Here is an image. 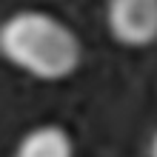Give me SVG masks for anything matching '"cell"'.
<instances>
[{
    "label": "cell",
    "instance_id": "3",
    "mask_svg": "<svg viewBox=\"0 0 157 157\" xmlns=\"http://www.w3.org/2000/svg\"><path fill=\"white\" fill-rule=\"evenodd\" d=\"M14 157H75V140L63 126H34L20 137Z\"/></svg>",
    "mask_w": 157,
    "mask_h": 157
},
{
    "label": "cell",
    "instance_id": "1",
    "mask_svg": "<svg viewBox=\"0 0 157 157\" xmlns=\"http://www.w3.org/2000/svg\"><path fill=\"white\" fill-rule=\"evenodd\" d=\"M0 49L17 69L40 80L69 77L80 63V40L49 12L23 9L0 29Z\"/></svg>",
    "mask_w": 157,
    "mask_h": 157
},
{
    "label": "cell",
    "instance_id": "4",
    "mask_svg": "<svg viewBox=\"0 0 157 157\" xmlns=\"http://www.w3.org/2000/svg\"><path fill=\"white\" fill-rule=\"evenodd\" d=\"M149 154H151V157H157V132H154V137H151V146H149Z\"/></svg>",
    "mask_w": 157,
    "mask_h": 157
},
{
    "label": "cell",
    "instance_id": "2",
    "mask_svg": "<svg viewBox=\"0 0 157 157\" xmlns=\"http://www.w3.org/2000/svg\"><path fill=\"white\" fill-rule=\"evenodd\" d=\"M106 23L123 46L143 49L157 40V0H109Z\"/></svg>",
    "mask_w": 157,
    "mask_h": 157
}]
</instances>
